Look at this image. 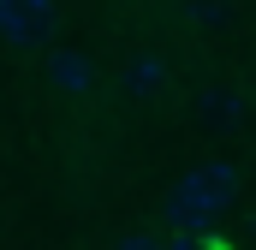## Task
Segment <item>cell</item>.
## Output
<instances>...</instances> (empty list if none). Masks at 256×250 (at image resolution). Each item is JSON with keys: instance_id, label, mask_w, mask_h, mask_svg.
Here are the masks:
<instances>
[{"instance_id": "obj_1", "label": "cell", "mask_w": 256, "mask_h": 250, "mask_svg": "<svg viewBox=\"0 0 256 250\" xmlns=\"http://www.w3.org/2000/svg\"><path fill=\"white\" fill-rule=\"evenodd\" d=\"M232 196H238V173L226 161H202V167H191L179 185L167 190V220L173 226H208Z\"/></svg>"}, {"instance_id": "obj_4", "label": "cell", "mask_w": 256, "mask_h": 250, "mask_svg": "<svg viewBox=\"0 0 256 250\" xmlns=\"http://www.w3.org/2000/svg\"><path fill=\"white\" fill-rule=\"evenodd\" d=\"M131 90H137V96H161V90H167V60H155V54L131 60Z\"/></svg>"}, {"instance_id": "obj_5", "label": "cell", "mask_w": 256, "mask_h": 250, "mask_svg": "<svg viewBox=\"0 0 256 250\" xmlns=\"http://www.w3.org/2000/svg\"><path fill=\"white\" fill-rule=\"evenodd\" d=\"M167 250H220V244L208 238V226H179V238H173Z\"/></svg>"}, {"instance_id": "obj_3", "label": "cell", "mask_w": 256, "mask_h": 250, "mask_svg": "<svg viewBox=\"0 0 256 250\" xmlns=\"http://www.w3.org/2000/svg\"><path fill=\"white\" fill-rule=\"evenodd\" d=\"M48 84H54V90H66V96H84V90L96 84V72H90V60H84V54L60 48V54H48Z\"/></svg>"}, {"instance_id": "obj_6", "label": "cell", "mask_w": 256, "mask_h": 250, "mask_svg": "<svg viewBox=\"0 0 256 250\" xmlns=\"http://www.w3.org/2000/svg\"><path fill=\"white\" fill-rule=\"evenodd\" d=\"M114 250H167L161 238H149V232H131V238H120Z\"/></svg>"}, {"instance_id": "obj_2", "label": "cell", "mask_w": 256, "mask_h": 250, "mask_svg": "<svg viewBox=\"0 0 256 250\" xmlns=\"http://www.w3.org/2000/svg\"><path fill=\"white\" fill-rule=\"evenodd\" d=\"M54 24V0H0V42L6 48H36Z\"/></svg>"}]
</instances>
